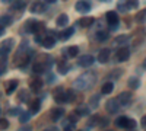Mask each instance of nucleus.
I'll use <instances>...</instances> for the list:
<instances>
[{"label": "nucleus", "mask_w": 146, "mask_h": 131, "mask_svg": "<svg viewBox=\"0 0 146 131\" xmlns=\"http://www.w3.org/2000/svg\"><path fill=\"white\" fill-rule=\"evenodd\" d=\"M95 82H96V74L94 71H85L75 80L73 85H75V89L78 90H88L95 85Z\"/></svg>", "instance_id": "f257e3e1"}, {"label": "nucleus", "mask_w": 146, "mask_h": 131, "mask_svg": "<svg viewBox=\"0 0 146 131\" xmlns=\"http://www.w3.org/2000/svg\"><path fill=\"white\" fill-rule=\"evenodd\" d=\"M29 54H31V51L28 48V44H27V41H23L21 44V47H19L18 53L15 54V64L16 66H21V67L25 66L29 61Z\"/></svg>", "instance_id": "f03ea898"}, {"label": "nucleus", "mask_w": 146, "mask_h": 131, "mask_svg": "<svg viewBox=\"0 0 146 131\" xmlns=\"http://www.w3.org/2000/svg\"><path fill=\"white\" fill-rule=\"evenodd\" d=\"M115 125L120 127V128H124V130H135L136 128V121L129 118V117H118L115 120Z\"/></svg>", "instance_id": "7ed1b4c3"}, {"label": "nucleus", "mask_w": 146, "mask_h": 131, "mask_svg": "<svg viewBox=\"0 0 146 131\" xmlns=\"http://www.w3.org/2000/svg\"><path fill=\"white\" fill-rule=\"evenodd\" d=\"M25 29L28 32H32V34H40L42 31H45V25L42 22H36V20H27L25 23Z\"/></svg>", "instance_id": "20e7f679"}, {"label": "nucleus", "mask_w": 146, "mask_h": 131, "mask_svg": "<svg viewBox=\"0 0 146 131\" xmlns=\"http://www.w3.org/2000/svg\"><path fill=\"white\" fill-rule=\"evenodd\" d=\"M120 106H121V103H120L118 98H113V99H108V101H107L105 109H107V112H110V114H115V112L120 109Z\"/></svg>", "instance_id": "39448f33"}, {"label": "nucleus", "mask_w": 146, "mask_h": 131, "mask_svg": "<svg viewBox=\"0 0 146 131\" xmlns=\"http://www.w3.org/2000/svg\"><path fill=\"white\" fill-rule=\"evenodd\" d=\"M54 101H56V103H58V105L69 102V98H67V90L64 92L62 88H57V90H56V93H54Z\"/></svg>", "instance_id": "423d86ee"}, {"label": "nucleus", "mask_w": 146, "mask_h": 131, "mask_svg": "<svg viewBox=\"0 0 146 131\" xmlns=\"http://www.w3.org/2000/svg\"><path fill=\"white\" fill-rule=\"evenodd\" d=\"M129 57H130V50L121 45L120 48H118V51H117V54H115L117 61H127Z\"/></svg>", "instance_id": "0eeeda50"}, {"label": "nucleus", "mask_w": 146, "mask_h": 131, "mask_svg": "<svg viewBox=\"0 0 146 131\" xmlns=\"http://www.w3.org/2000/svg\"><path fill=\"white\" fill-rule=\"evenodd\" d=\"M75 9L79 12V13H88V12L91 10V3L88 2V0H79V2H76V5H75Z\"/></svg>", "instance_id": "6e6552de"}, {"label": "nucleus", "mask_w": 146, "mask_h": 131, "mask_svg": "<svg viewBox=\"0 0 146 131\" xmlns=\"http://www.w3.org/2000/svg\"><path fill=\"white\" fill-rule=\"evenodd\" d=\"M94 61H95V58L91 54H85V55H82L79 60H78V64L80 67H89V66L94 64Z\"/></svg>", "instance_id": "1a4fd4ad"}, {"label": "nucleus", "mask_w": 146, "mask_h": 131, "mask_svg": "<svg viewBox=\"0 0 146 131\" xmlns=\"http://www.w3.org/2000/svg\"><path fill=\"white\" fill-rule=\"evenodd\" d=\"M29 9H31L32 13H42V12L47 9V5L44 2H34Z\"/></svg>", "instance_id": "9d476101"}, {"label": "nucleus", "mask_w": 146, "mask_h": 131, "mask_svg": "<svg viewBox=\"0 0 146 131\" xmlns=\"http://www.w3.org/2000/svg\"><path fill=\"white\" fill-rule=\"evenodd\" d=\"M117 98H118L121 106H126V105H129L131 102V93L130 92H121Z\"/></svg>", "instance_id": "9b49d317"}, {"label": "nucleus", "mask_w": 146, "mask_h": 131, "mask_svg": "<svg viewBox=\"0 0 146 131\" xmlns=\"http://www.w3.org/2000/svg\"><path fill=\"white\" fill-rule=\"evenodd\" d=\"M110 54H111V51H110V48H102L100 53H98V61L100 63H107L110 60Z\"/></svg>", "instance_id": "f8f14e48"}, {"label": "nucleus", "mask_w": 146, "mask_h": 131, "mask_svg": "<svg viewBox=\"0 0 146 131\" xmlns=\"http://www.w3.org/2000/svg\"><path fill=\"white\" fill-rule=\"evenodd\" d=\"M27 6V0H13L10 3V10H22Z\"/></svg>", "instance_id": "ddd939ff"}, {"label": "nucleus", "mask_w": 146, "mask_h": 131, "mask_svg": "<svg viewBox=\"0 0 146 131\" xmlns=\"http://www.w3.org/2000/svg\"><path fill=\"white\" fill-rule=\"evenodd\" d=\"M105 18L108 23H118V13L114 10H108L105 13Z\"/></svg>", "instance_id": "4468645a"}, {"label": "nucleus", "mask_w": 146, "mask_h": 131, "mask_svg": "<svg viewBox=\"0 0 146 131\" xmlns=\"http://www.w3.org/2000/svg\"><path fill=\"white\" fill-rule=\"evenodd\" d=\"M73 34H75V28H66L63 32H60V34H58V38L62 39V41H67Z\"/></svg>", "instance_id": "2eb2a0df"}, {"label": "nucleus", "mask_w": 146, "mask_h": 131, "mask_svg": "<svg viewBox=\"0 0 146 131\" xmlns=\"http://www.w3.org/2000/svg\"><path fill=\"white\" fill-rule=\"evenodd\" d=\"M63 115H64V111H63L62 108H54V109L50 111V117H51L53 121H58Z\"/></svg>", "instance_id": "dca6fc26"}, {"label": "nucleus", "mask_w": 146, "mask_h": 131, "mask_svg": "<svg viewBox=\"0 0 146 131\" xmlns=\"http://www.w3.org/2000/svg\"><path fill=\"white\" fill-rule=\"evenodd\" d=\"M94 20H95V19H94L92 16H85V18H80L78 23H79L82 28H89V26H92Z\"/></svg>", "instance_id": "f3484780"}, {"label": "nucleus", "mask_w": 146, "mask_h": 131, "mask_svg": "<svg viewBox=\"0 0 146 131\" xmlns=\"http://www.w3.org/2000/svg\"><path fill=\"white\" fill-rule=\"evenodd\" d=\"M45 48H51V47H54L56 44V38L53 37V35H47V37L42 38V42H41Z\"/></svg>", "instance_id": "a211bd4d"}, {"label": "nucleus", "mask_w": 146, "mask_h": 131, "mask_svg": "<svg viewBox=\"0 0 146 131\" xmlns=\"http://www.w3.org/2000/svg\"><path fill=\"white\" fill-rule=\"evenodd\" d=\"M13 45H15V41H13V39H6V41H3V42H2V53L7 54L12 48H13Z\"/></svg>", "instance_id": "6ab92c4d"}, {"label": "nucleus", "mask_w": 146, "mask_h": 131, "mask_svg": "<svg viewBox=\"0 0 146 131\" xmlns=\"http://www.w3.org/2000/svg\"><path fill=\"white\" fill-rule=\"evenodd\" d=\"M113 90H114V83L113 82H105L102 85V88H101V93L102 95H110Z\"/></svg>", "instance_id": "aec40b11"}, {"label": "nucleus", "mask_w": 146, "mask_h": 131, "mask_svg": "<svg viewBox=\"0 0 146 131\" xmlns=\"http://www.w3.org/2000/svg\"><path fill=\"white\" fill-rule=\"evenodd\" d=\"M47 67H48V64H45V63H42V61H38V63L34 64L32 71H34V73H44V71L47 70Z\"/></svg>", "instance_id": "412c9836"}, {"label": "nucleus", "mask_w": 146, "mask_h": 131, "mask_svg": "<svg viewBox=\"0 0 146 131\" xmlns=\"http://www.w3.org/2000/svg\"><path fill=\"white\" fill-rule=\"evenodd\" d=\"M69 23V16L66 15V13H62L58 18H57V20H56V25L57 26H60V28H63V26H66Z\"/></svg>", "instance_id": "4be33fe9"}, {"label": "nucleus", "mask_w": 146, "mask_h": 131, "mask_svg": "<svg viewBox=\"0 0 146 131\" xmlns=\"http://www.w3.org/2000/svg\"><path fill=\"white\" fill-rule=\"evenodd\" d=\"M16 88H18V80H9V82L5 83V90H6V93H12Z\"/></svg>", "instance_id": "5701e85b"}, {"label": "nucleus", "mask_w": 146, "mask_h": 131, "mask_svg": "<svg viewBox=\"0 0 146 131\" xmlns=\"http://www.w3.org/2000/svg\"><path fill=\"white\" fill-rule=\"evenodd\" d=\"M29 88H31V90H32V92H40V90H41V88H42V82H41V80H38V79H34V80L31 82Z\"/></svg>", "instance_id": "b1692460"}, {"label": "nucleus", "mask_w": 146, "mask_h": 131, "mask_svg": "<svg viewBox=\"0 0 146 131\" xmlns=\"http://www.w3.org/2000/svg\"><path fill=\"white\" fill-rule=\"evenodd\" d=\"M127 85H129V88H130V89H137V88L140 86V82H139V79H137V77H130Z\"/></svg>", "instance_id": "393cba45"}, {"label": "nucleus", "mask_w": 146, "mask_h": 131, "mask_svg": "<svg viewBox=\"0 0 146 131\" xmlns=\"http://www.w3.org/2000/svg\"><path fill=\"white\" fill-rule=\"evenodd\" d=\"M129 41V35H120V37H117L115 39H114V44L115 45H123V44H126Z\"/></svg>", "instance_id": "a878e982"}, {"label": "nucleus", "mask_w": 146, "mask_h": 131, "mask_svg": "<svg viewBox=\"0 0 146 131\" xmlns=\"http://www.w3.org/2000/svg\"><path fill=\"white\" fill-rule=\"evenodd\" d=\"M40 106H41V101L40 99H35V101H32L31 102V112H38L40 111Z\"/></svg>", "instance_id": "bb28decb"}, {"label": "nucleus", "mask_w": 146, "mask_h": 131, "mask_svg": "<svg viewBox=\"0 0 146 131\" xmlns=\"http://www.w3.org/2000/svg\"><path fill=\"white\" fill-rule=\"evenodd\" d=\"M78 54H79V48H78L76 45H72V47H69V48H67V55L69 57H76Z\"/></svg>", "instance_id": "cd10ccee"}, {"label": "nucleus", "mask_w": 146, "mask_h": 131, "mask_svg": "<svg viewBox=\"0 0 146 131\" xmlns=\"http://www.w3.org/2000/svg\"><path fill=\"white\" fill-rule=\"evenodd\" d=\"M136 20L137 22H140V23H143V22H146V9H143V10H140L139 13L136 15Z\"/></svg>", "instance_id": "c85d7f7f"}, {"label": "nucleus", "mask_w": 146, "mask_h": 131, "mask_svg": "<svg viewBox=\"0 0 146 131\" xmlns=\"http://www.w3.org/2000/svg\"><path fill=\"white\" fill-rule=\"evenodd\" d=\"M67 70H69V67L62 61V63H58V66H57V71H58V73L60 74H66L67 73Z\"/></svg>", "instance_id": "c756f323"}, {"label": "nucleus", "mask_w": 146, "mask_h": 131, "mask_svg": "<svg viewBox=\"0 0 146 131\" xmlns=\"http://www.w3.org/2000/svg\"><path fill=\"white\" fill-rule=\"evenodd\" d=\"M76 112L79 114V115H83V117H86V115H89V108L88 106H79V108L76 109Z\"/></svg>", "instance_id": "7c9ffc66"}, {"label": "nucleus", "mask_w": 146, "mask_h": 131, "mask_svg": "<svg viewBox=\"0 0 146 131\" xmlns=\"http://www.w3.org/2000/svg\"><path fill=\"white\" fill-rule=\"evenodd\" d=\"M117 9H118L120 12H127V10H130L129 6H127V3H126V0H120V3L117 5Z\"/></svg>", "instance_id": "2f4dec72"}, {"label": "nucleus", "mask_w": 146, "mask_h": 131, "mask_svg": "<svg viewBox=\"0 0 146 131\" xmlns=\"http://www.w3.org/2000/svg\"><path fill=\"white\" fill-rule=\"evenodd\" d=\"M96 39L98 41H107L108 39V32L107 31H101L96 34Z\"/></svg>", "instance_id": "473e14b6"}, {"label": "nucleus", "mask_w": 146, "mask_h": 131, "mask_svg": "<svg viewBox=\"0 0 146 131\" xmlns=\"http://www.w3.org/2000/svg\"><path fill=\"white\" fill-rule=\"evenodd\" d=\"M0 20H2V26H9V25H10V22H12V18L7 16V15H3Z\"/></svg>", "instance_id": "72a5a7b5"}, {"label": "nucleus", "mask_w": 146, "mask_h": 131, "mask_svg": "<svg viewBox=\"0 0 146 131\" xmlns=\"http://www.w3.org/2000/svg\"><path fill=\"white\" fill-rule=\"evenodd\" d=\"M98 103H100V95H95L91 98V108H96Z\"/></svg>", "instance_id": "f704fd0d"}, {"label": "nucleus", "mask_w": 146, "mask_h": 131, "mask_svg": "<svg viewBox=\"0 0 146 131\" xmlns=\"http://www.w3.org/2000/svg\"><path fill=\"white\" fill-rule=\"evenodd\" d=\"M29 118H31L29 112H23V114H21V117H19V121H21L22 124H25V122L29 121Z\"/></svg>", "instance_id": "c9c22d12"}, {"label": "nucleus", "mask_w": 146, "mask_h": 131, "mask_svg": "<svg viewBox=\"0 0 146 131\" xmlns=\"http://www.w3.org/2000/svg\"><path fill=\"white\" fill-rule=\"evenodd\" d=\"M126 3H127L129 9H137V6H139V0H126Z\"/></svg>", "instance_id": "e433bc0d"}, {"label": "nucleus", "mask_w": 146, "mask_h": 131, "mask_svg": "<svg viewBox=\"0 0 146 131\" xmlns=\"http://www.w3.org/2000/svg\"><path fill=\"white\" fill-rule=\"evenodd\" d=\"M67 98H69V102H75L76 101V93L73 89H69L67 90Z\"/></svg>", "instance_id": "4c0bfd02"}, {"label": "nucleus", "mask_w": 146, "mask_h": 131, "mask_svg": "<svg viewBox=\"0 0 146 131\" xmlns=\"http://www.w3.org/2000/svg\"><path fill=\"white\" fill-rule=\"evenodd\" d=\"M9 127V121L6 120V118H2V120H0V128L2 130H6Z\"/></svg>", "instance_id": "58836bf2"}, {"label": "nucleus", "mask_w": 146, "mask_h": 131, "mask_svg": "<svg viewBox=\"0 0 146 131\" xmlns=\"http://www.w3.org/2000/svg\"><path fill=\"white\" fill-rule=\"evenodd\" d=\"M120 74H121V70H118V68H117V70H114V71H113V73L110 74L108 77H110V79H117Z\"/></svg>", "instance_id": "ea45409f"}, {"label": "nucleus", "mask_w": 146, "mask_h": 131, "mask_svg": "<svg viewBox=\"0 0 146 131\" xmlns=\"http://www.w3.org/2000/svg\"><path fill=\"white\" fill-rule=\"evenodd\" d=\"M18 98H19V101H25L27 99V90H21Z\"/></svg>", "instance_id": "a19ab883"}, {"label": "nucleus", "mask_w": 146, "mask_h": 131, "mask_svg": "<svg viewBox=\"0 0 146 131\" xmlns=\"http://www.w3.org/2000/svg\"><path fill=\"white\" fill-rule=\"evenodd\" d=\"M5 61L6 60H2V68H0V74H2V76L6 73V64H5Z\"/></svg>", "instance_id": "79ce46f5"}, {"label": "nucleus", "mask_w": 146, "mask_h": 131, "mask_svg": "<svg viewBox=\"0 0 146 131\" xmlns=\"http://www.w3.org/2000/svg\"><path fill=\"white\" fill-rule=\"evenodd\" d=\"M140 125H142L143 128H146V115H145V117H142V121H140Z\"/></svg>", "instance_id": "37998d69"}, {"label": "nucleus", "mask_w": 146, "mask_h": 131, "mask_svg": "<svg viewBox=\"0 0 146 131\" xmlns=\"http://www.w3.org/2000/svg\"><path fill=\"white\" fill-rule=\"evenodd\" d=\"M44 2H45V3H56L57 0H44Z\"/></svg>", "instance_id": "c03bdc74"}, {"label": "nucleus", "mask_w": 146, "mask_h": 131, "mask_svg": "<svg viewBox=\"0 0 146 131\" xmlns=\"http://www.w3.org/2000/svg\"><path fill=\"white\" fill-rule=\"evenodd\" d=\"M2 2H3V3H12L13 0H2Z\"/></svg>", "instance_id": "a18cd8bd"}, {"label": "nucleus", "mask_w": 146, "mask_h": 131, "mask_svg": "<svg viewBox=\"0 0 146 131\" xmlns=\"http://www.w3.org/2000/svg\"><path fill=\"white\" fill-rule=\"evenodd\" d=\"M101 2H104V3H108V2H111V0H101Z\"/></svg>", "instance_id": "49530a36"}, {"label": "nucleus", "mask_w": 146, "mask_h": 131, "mask_svg": "<svg viewBox=\"0 0 146 131\" xmlns=\"http://www.w3.org/2000/svg\"><path fill=\"white\" fill-rule=\"evenodd\" d=\"M143 67L146 68V58H145V61H143Z\"/></svg>", "instance_id": "de8ad7c7"}, {"label": "nucleus", "mask_w": 146, "mask_h": 131, "mask_svg": "<svg viewBox=\"0 0 146 131\" xmlns=\"http://www.w3.org/2000/svg\"><path fill=\"white\" fill-rule=\"evenodd\" d=\"M63 2H66V0H63Z\"/></svg>", "instance_id": "09e8293b"}]
</instances>
